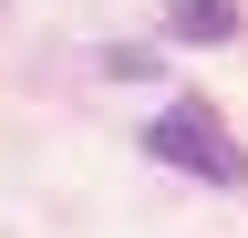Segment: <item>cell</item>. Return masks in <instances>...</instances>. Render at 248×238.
Here are the masks:
<instances>
[{
    "mask_svg": "<svg viewBox=\"0 0 248 238\" xmlns=\"http://www.w3.org/2000/svg\"><path fill=\"white\" fill-rule=\"evenodd\" d=\"M145 156L176 176H207V187H248V145L228 135V114L207 94H166V114L145 125Z\"/></svg>",
    "mask_w": 248,
    "mask_h": 238,
    "instance_id": "1",
    "label": "cell"
},
{
    "mask_svg": "<svg viewBox=\"0 0 248 238\" xmlns=\"http://www.w3.org/2000/svg\"><path fill=\"white\" fill-rule=\"evenodd\" d=\"M166 32H176V42H238V11H228V0H176Z\"/></svg>",
    "mask_w": 248,
    "mask_h": 238,
    "instance_id": "2",
    "label": "cell"
}]
</instances>
